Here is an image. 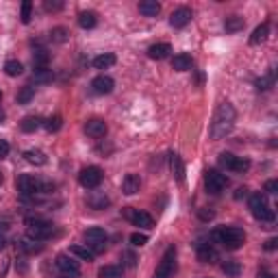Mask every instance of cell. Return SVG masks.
<instances>
[{"label": "cell", "instance_id": "cell-1", "mask_svg": "<svg viewBox=\"0 0 278 278\" xmlns=\"http://www.w3.org/2000/svg\"><path fill=\"white\" fill-rule=\"evenodd\" d=\"M235 126V109L230 103H222L220 109L215 111V118L211 124V137L222 139L230 133V128Z\"/></svg>", "mask_w": 278, "mask_h": 278}, {"label": "cell", "instance_id": "cell-2", "mask_svg": "<svg viewBox=\"0 0 278 278\" xmlns=\"http://www.w3.org/2000/svg\"><path fill=\"white\" fill-rule=\"evenodd\" d=\"M213 237L217 239L226 250H237L245 243V233L237 226H222L213 233Z\"/></svg>", "mask_w": 278, "mask_h": 278}, {"label": "cell", "instance_id": "cell-3", "mask_svg": "<svg viewBox=\"0 0 278 278\" xmlns=\"http://www.w3.org/2000/svg\"><path fill=\"white\" fill-rule=\"evenodd\" d=\"M250 211H252V215L261 222H274V211H272L270 202H267V196L261 191L250 196Z\"/></svg>", "mask_w": 278, "mask_h": 278}, {"label": "cell", "instance_id": "cell-4", "mask_svg": "<svg viewBox=\"0 0 278 278\" xmlns=\"http://www.w3.org/2000/svg\"><path fill=\"white\" fill-rule=\"evenodd\" d=\"M29 228H26V235L35 242H44V239H50L54 235V226L46 220H29L26 222Z\"/></svg>", "mask_w": 278, "mask_h": 278}, {"label": "cell", "instance_id": "cell-5", "mask_svg": "<svg viewBox=\"0 0 278 278\" xmlns=\"http://www.w3.org/2000/svg\"><path fill=\"white\" fill-rule=\"evenodd\" d=\"M217 161H220L222 168L230 170V172H237V174H243V172H248L250 170V161L248 159H243V156H235V155H230V152H222Z\"/></svg>", "mask_w": 278, "mask_h": 278}, {"label": "cell", "instance_id": "cell-6", "mask_svg": "<svg viewBox=\"0 0 278 278\" xmlns=\"http://www.w3.org/2000/svg\"><path fill=\"white\" fill-rule=\"evenodd\" d=\"M78 183H81L85 189H96L100 183H103V170L96 168V165L83 168L81 174H78Z\"/></svg>", "mask_w": 278, "mask_h": 278}, {"label": "cell", "instance_id": "cell-7", "mask_svg": "<svg viewBox=\"0 0 278 278\" xmlns=\"http://www.w3.org/2000/svg\"><path fill=\"white\" fill-rule=\"evenodd\" d=\"M205 185H207L208 193H220V191H224L226 189L228 178H226L222 172H217V170H207L205 172Z\"/></svg>", "mask_w": 278, "mask_h": 278}, {"label": "cell", "instance_id": "cell-8", "mask_svg": "<svg viewBox=\"0 0 278 278\" xmlns=\"http://www.w3.org/2000/svg\"><path fill=\"white\" fill-rule=\"evenodd\" d=\"M176 270V250L174 248H168L163 254V259H161L159 267H156V278H170L174 274Z\"/></svg>", "mask_w": 278, "mask_h": 278}, {"label": "cell", "instance_id": "cell-9", "mask_svg": "<svg viewBox=\"0 0 278 278\" xmlns=\"http://www.w3.org/2000/svg\"><path fill=\"white\" fill-rule=\"evenodd\" d=\"M122 213H124V217H126V220H131L135 226H139V228H152V226H155L152 215H150V213H146V211H137V208L126 207Z\"/></svg>", "mask_w": 278, "mask_h": 278}, {"label": "cell", "instance_id": "cell-10", "mask_svg": "<svg viewBox=\"0 0 278 278\" xmlns=\"http://www.w3.org/2000/svg\"><path fill=\"white\" fill-rule=\"evenodd\" d=\"M57 267L61 272V278H74L81 274V265L78 261H74L70 254H59L57 257Z\"/></svg>", "mask_w": 278, "mask_h": 278}, {"label": "cell", "instance_id": "cell-11", "mask_svg": "<svg viewBox=\"0 0 278 278\" xmlns=\"http://www.w3.org/2000/svg\"><path fill=\"white\" fill-rule=\"evenodd\" d=\"M16 187L24 198H31L39 191V180L33 178V176H29V174H22V176H17Z\"/></svg>", "mask_w": 278, "mask_h": 278}, {"label": "cell", "instance_id": "cell-12", "mask_svg": "<svg viewBox=\"0 0 278 278\" xmlns=\"http://www.w3.org/2000/svg\"><path fill=\"white\" fill-rule=\"evenodd\" d=\"M189 22H191V9H187V7L176 9L172 16H170V24H172L174 29H183Z\"/></svg>", "mask_w": 278, "mask_h": 278}, {"label": "cell", "instance_id": "cell-13", "mask_svg": "<svg viewBox=\"0 0 278 278\" xmlns=\"http://www.w3.org/2000/svg\"><path fill=\"white\" fill-rule=\"evenodd\" d=\"M85 133H87L89 137H94V139H103V137L106 135V124H104V120H98V118L87 120Z\"/></svg>", "mask_w": 278, "mask_h": 278}, {"label": "cell", "instance_id": "cell-14", "mask_svg": "<svg viewBox=\"0 0 278 278\" xmlns=\"http://www.w3.org/2000/svg\"><path fill=\"white\" fill-rule=\"evenodd\" d=\"M113 87H115V83H113V78H109V76H96L94 81H91V89H94L96 94H100V96L111 94Z\"/></svg>", "mask_w": 278, "mask_h": 278}, {"label": "cell", "instance_id": "cell-15", "mask_svg": "<svg viewBox=\"0 0 278 278\" xmlns=\"http://www.w3.org/2000/svg\"><path fill=\"white\" fill-rule=\"evenodd\" d=\"M198 259L202 263H215L220 261V254L211 243H198Z\"/></svg>", "mask_w": 278, "mask_h": 278}, {"label": "cell", "instance_id": "cell-16", "mask_svg": "<svg viewBox=\"0 0 278 278\" xmlns=\"http://www.w3.org/2000/svg\"><path fill=\"white\" fill-rule=\"evenodd\" d=\"M139 187H141V180H139L137 174H126L122 180V191L126 193V196H135L139 191Z\"/></svg>", "mask_w": 278, "mask_h": 278}, {"label": "cell", "instance_id": "cell-17", "mask_svg": "<svg viewBox=\"0 0 278 278\" xmlns=\"http://www.w3.org/2000/svg\"><path fill=\"white\" fill-rule=\"evenodd\" d=\"M170 52H172V46L170 44H155V46L148 48V57L155 59V61H163V59H168Z\"/></svg>", "mask_w": 278, "mask_h": 278}, {"label": "cell", "instance_id": "cell-18", "mask_svg": "<svg viewBox=\"0 0 278 278\" xmlns=\"http://www.w3.org/2000/svg\"><path fill=\"white\" fill-rule=\"evenodd\" d=\"M85 242L87 245H96V243H103L106 242V233L100 226H94V228H87L85 230Z\"/></svg>", "mask_w": 278, "mask_h": 278}, {"label": "cell", "instance_id": "cell-19", "mask_svg": "<svg viewBox=\"0 0 278 278\" xmlns=\"http://www.w3.org/2000/svg\"><path fill=\"white\" fill-rule=\"evenodd\" d=\"M139 13L146 17H156L161 13V4L156 0H143V2H139Z\"/></svg>", "mask_w": 278, "mask_h": 278}, {"label": "cell", "instance_id": "cell-20", "mask_svg": "<svg viewBox=\"0 0 278 278\" xmlns=\"http://www.w3.org/2000/svg\"><path fill=\"white\" fill-rule=\"evenodd\" d=\"M170 168H172V174L176 176V180L185 183V163H183V159H180V155L170 156Z\"/></svg>", "mask_w": 278, "mask_h": 278}, {"label": "cell", "instance_id": "cell-21", "mask_svg": "<svg viewBox=\"0 0 278 278\" xmlns=\"http://www.w3.org/2000/svg\"><path fill=\"white\" fill-rule=\"evenodd\" d=\"M172 70H176V72H187V70H191V57L185 52L176 54L172 59Z\"/></svg>", "mask_w": 278, "mask_h": 278}, {"label": "cell", "instance_id": "cell-22", "mask_svg": "<svg viewBox=\"0 0 278 278\" xmlns=\"http://www.w3.org/2000/svg\"><path fill=\"white\" fill-rule=\"evenodd\" d=\"M78 24H81V29H94L98 24V16L94 11H81L78 13Z\"/></svg>", "mask_w": 278, "mask_h": 278}, {"label": "cell", "instance_id": "cell-23", "mask_svg": "<svg viewBox=\"0 0 278 278\" xmlns=\"http://www.w3.org/2000/svg\"><path fill=\"white\" fill-rule=\"evenodd\" d=\"M267 35H270V24H261V26H257V29L252 31V35H250V44L252 46H257V44H261V41H265L267 39Z\"/></svg>", "mask_w": 278, "mask_h": 278}, {"label": "cell", "instance_id": "cell-24", "mask_svg": "<svg viewBox=\"0 0 278 278\" xmlns=\"http://www.w3.org/2000/svg\"><path fill=\"white\" fill-rule=\"evenodd\" d=\"M48 61H50V54H48V50H46V48H37L35 52H33V66H35V70L48 68Z\"/></svg>", "mask_w": 278, "mask_h": 278}, {"label": "cell", "instance_id": "cell-25", "mask_svg": "<svg viewBox=\"0 0 278 278\" xmlns=\"http://www.w3.org/2000/svg\"><path fill=\"white\" fill-rule=\"evenodd\" d=\"M39 126H41V118H37V115H26L20 122V128L24 133H35Z\"/></svg>", "mask_w": 278, "mask_h": 278}, {"label": "cell", "instance_id": "cell-26", "mask_svg": "<svg viewBox=\"0 0 278 278\" xmlns=\"http://www.w3.org/2000/svg\"><path fill=\"white\" fill-rule=\"evenodd\" d=\"M243 17H239V16H228L226 17V22H224V29H226V33H237V31H242L243 29Z\"/></svg>", "mask_w": 278, "mask_h": 278}, {"label": "cell", "instance_id": "cell-27", "mask_svg": "<svg viewBox=\"0 0 278 278\" xmlns=\"http://www.w3.org/2000/svg\"><path fill=\"white\" fill-rule=\"evenodd\" d=\"M109 202L111 200L104 193H89V196H87V205L91 208H104V207H109Z\"/></svg>", "mask_w": 278, "mask_h": 278}, {"label": "cell", "instance_id": "cell-28", "mask_svg": "<svg viewBox=\"0 0 278 278\" xmlns=\"http://www.w3.org/2000/svg\"><path fill=\"white\" fill-rule=\"evenodd\" d=\"M24 159L29 161L31 165H46V161H48L41 150H26L24 152Z\"/></svg>", "mask_w": 278, "mask_h": 278}, {"label": "cell", "instance_id": "cell-29", "mask_svg": "<svg viewBox=\"0 0 278 278\" xmlns=\"http://www.w3.org/2000/svg\"><path fill=\"white\" fill-rule=\"evenodd\" d=\"M70 254L83 259V261H94V257H96V254L91 252L89 248H85V245H72V248H70Z\"/></svg>", "mask_w": 278, "mask_h": 278}, {"label": "cell", "instance_id": "cell-30", "mask_svg": "<svg viewBox=\"0 0 278 278\" xmlns=\"http://www.w3.org/2000/svg\"><path fill=\"white\" fill-rule=\"evenodd\" d=\"M122 276V265H104L98 270V278H120Z\"/></svg>", "mask_w": 278, "mask_h": 278}, {"label": "cell", "instance_id": "cell-31", "mask_svg": "<svg viewBox=\"0 0 278 278\" xmlns=\"http://www.w3.org/2000/svg\"><path fill=\"white\" fill-rule=\"evenodd\" d=\"M113 63H115V54H111V52L100 54V57L94 59V68L96 70H106V68L113 66Z\"/></svg>", "mask_w": 278, "mask_h": 278}, {"label": "cell", "instance_id": "cell-32", "mask_svg": "<svg viewBox=\"0 0 278 278\" xmlns=\"http://www.w3.org/2000/svg\"><path fill=\"white\" fill-rule=\"evenodd\" d=\"M50 39H52L54 44H63V41L70 39V31L63 29V26H57V29L50 31Z\"/></svg>", "mask_w": 278, "mask_h": 278}, {"label": "cell", "instance_id": "cell-33", "mask_svg": "<svg viewBox=\"0 0 278 278\" xmlns=\"http://www.w3.org/2000/svg\"><path fill=\"white\" fill-rule=\"evenodd\" d=\"M33 96H35V87H22L20 91H17V103L20 104H29L31 100H33Z\"/></svg>", "mask_w": 278, "mask_h": 278}, {"label": "cell", "instance_id": "cell-34", "mask_svg": "<svg viewBox=\"0 0 278 278\" xmlns=\"http://www.w3.org/2000/svg\"><path fill=\"white\" fill-rule=\"evenodd\" d=\"M222 272L235 278V276L242 274V265H239L237 261H226V263H222Z\"/></svg>", "mask_w": 278, "mask_h": 278}, {"label": "cell", "instance_id": "cell-35", "mask_svg": "<svg viewBox=\"0 0 278 278\" xmlns=\"http://www.w3.org/2000/svg\"><path fill=\"white\" fill-rule=\"evenodd\" d=\"M22 70H24V66H22L20 61H16V59H11V61L4 63V72H7L9 76H20Z\"/></svg>", "mask_w": 278, "mask_h": 278}, {"label": "cell", "instance_id": "cell-36", "mask_svg": "<svg viewBox=\"0 0 278 278\" xmlns=\"http://www.w3.org/2000/svg\"><path fill=\"white\" fill-rule=\"evenodd\" d=\"M52 78H54V74H52V70H48V68L35 70V74H33V81L35 83H50Z\"/></svg>", "mask_w": 278, "mask_h": 278}, {"label": "cell", "instance_id": "cell-37", "mask_svg": "<svg viewBox=\"0 0 278 278\" xmlns=\"http://www.w3.org/2000/svg\"><path fill=\"white\" fill-rule=\"evenodd\" d=\"M254 85H257V89H259V91L270 89V87L274 85V72H270V74H265V76H261L257 83H254Z\"/></svg>", "mask_w": 278, "mask_h": 278}, {"label": "cell", "instance_id": "cell-38", "mask_svg": "<svg viewBox=\"0 0 278 278\" xmlns=\"http://www.w3.org/2000/svg\"><path fill=\"white\" fill-rule=\"evenodd\" d=\"M61 115H52V118H48V120H46V124H44V126H46V131H50V133H57L59 131V128H61Z\"/></svg>", "mask_w": 278, "mask_h": 278}, {"label": "cell", "instance_id": "cell-39", "mask_svg": "<svg viewBox=\"0 0 278 278\" xmlns=\"http://www.w3.org/2000/svg\"><path fill=\"white\" fill-rule=\"evenodd\" d=\"M31 13H33V4L26 0V2H22V16H20L22 24H29L31 22Z\"/></svg>", "mask_w": 278, "mask_h": 278}, {"label": "cell", "instance_id": "cell-40", "mask_svg": "<svg viewBox=\"0 0 278 278\" xmlns=\"http://www.w3.org/2000/svg\"><path fill=\"white\" fill-rule=\"evenodd\" d=\"M131 243L137 245V248H141V245L148 243V237H146L143 233H133V235H131Z\"/></svg>", "mask_w": 278, "mask_h": 278}, {"label": "cell", "instance_id": "cell-41", "mask_svg": "<svg viewBox=\"0 0 278 278\" xmlns=\"http://www.w3.org/2000/svg\"><path fill=\"white\" fill-rule=\"evenodd\" d=\"M20 248L24 250V252L33 254V252H41V250H44V245H41V243H37V245H33V243H20Z\"/></svg>", "mask_w": 278, "mask_h": 278}, {"label": "cell", "instance_id": "cell-42", "mask_svg": "<svg viewBox=\"0 0 278 278\" xmlns=\"http://www.w3.org/2000/svg\"><path fill=\"white\" fill-rule=\"evenodd\" d=\"M44 9H46V11H61V9H63V2H61V0H57V2H50V0H46V2H44Z\"/></svg>", "mask_w": 278, "mask_h": 278}, {"label": "cell", "instance_id": "cell-43", "mask_svg": "<svg viewBox=\"0 0 278 278\" xmlns=\"http://www.w3.org/2000/svg\"><path fill=\"white\" fill-rule=\"evenodd\" d=\"M124 259H126V265L128 267H135L137 265V259H135V254H133V252H124Z\"/></svg>", "mask_w": 278, "mask_h": 278}, {"label": "cell", "instance_id": "cell-44", "mask_svg": "<svg viewBox=\"0 0 278 278\" xmlns=\"http://www.w3.org/2000/svg\"><path fill=\"white\" fill-rule=\"evenodd\" d=\"M276 189H278V180H267L265 183V191L267 193H276Z\"/></svg>", "mask_w": 278, "mask_h": 278}, {"label": "cell", "instance_id": "cell-45", "mask_svg": "<svg viewBox=\"0 0 278 278\" xmlns=\"http://www.w3.org/2000/svg\"><path fill=\"white\" fill-rule=\"evenodd\" d=\"M7 155H9V143L4 139H0V159H4Z\"/></svg>", "mask_w": 278, "mask_h": 278}, {"label": "cell", "instance_id": "cell-46", "mask_svg": "<svg viewBox=\"0 0 278 278\" xmlns=\"http://www.w3.org/2000/svg\"><path fill=\"white\" fill-rule=\"evenodd\" d=\"M276 243H278V239H274V237L267 239V242H265V250H274V248H276Z\"/></svg>", "mask_w": 278, "mask_h": 278}, {"label": "cell", "instance_id": "cell-47", "mask_svg": "<svg viewBox=\"0 0 278 278\" xmlns=\"http://www.w3.org/2000/svg\"><path fill=\"white\" fill-rule=\"evenodd\" d=\"M243 196H248V189H245V187H239L237 193H235V198H243Z\"/></svg>", "mask_w": 278, "mask_h": 278}, {"label": "cell", "instance_id": "cell-48", "mask_svg": "<svg viewBox=\"0 0 278 278\" xmlns=\"http://www.w3.org/2000/svg\"><path fill=\"white\" fill-rule=\"evenodd\" d=\"M213 211H200V220H211Z\"/></svg>", "mask_w": 278, "mask_h": 278}, {"label": "cell", "instance_id": "cell-49", "mask_svg": "<svg viewBox=\"0 0 278 278\" xmlns=\"http://www.w3.org/2000/svg\"><path fill=\"white\" fill-rule=\"evenodd\" d=\"M257 278H274V274H270V272H259Z\"/></svg>", "mask_w": 278, "mask_h": 278}, {"label": "cell", "instance_id": "cell-50", "mask_svg": "<svg viewBox=\"0 0 278 278\" xmlns=\"http://www.w3.org/2000/svg\"><path fill=\"white\" fill-rule=\"evenodd\" d=\"M4 243H7V242H4V237H2V235H0V250L4 248Z\"/></svg>", "mask_w": 278, "mask_h": 278}, {"label": "cell", "instance_id": "cell-51", "mask_svg": "<svg viewBox=\"0 0 278 278\" xmlns=\"http://www.w3.org/2000/svg\"><path fill=\"white\" fill-rule=\"evenodd\" d=\"M9 228V224H0V230H7Z\"/></svg>", "mask_w": 278, "mask_h": 278}, {"label": "cell", "instance_id": "cell-52", "mask_svg": "<svg viewBox=\"0 0 278 278\" xmlns=\"http://www.w3.org/2000/svg\"><path fill=\"white\" fill-rule=\"evenodd\" d=\"M2 120H4V111L0 109V122H2Z\"/></svg>", "mask_w": 278, "mask_h": 278}, {"label": "cell", "instance_id": "cell-53", "mask_svg": "<svg viewBox=\"0 0 278 278\" xmlns=\"http://www.w3.org/2000/svg\"><path fill=\"white\" fill-rule=\"evenodd\" d=\"M2 180H4V176H2V172H0V185H2Z\"/></svg>", "mask_w": 278, "mask_h": 278}, {"label": "cell", "instance_id": "cell-54", "mask_svg": "<svg viewBox=\"0 0 278 278\" xmlns=\"http://www.w3.org/2000/svg\"><path fill=\"white\" fill-rule=\"evenodd\" d=\"M0 100H2V91H0Z\"/></svg>", "mask_w": 278, "mask_h": 278}, {"label": "cell", "instance_id": "cell-55", "mask_svg": "<svg viewBox=\"0 0 278 278\" xmlns=\"http://www.w3.org/2000/svg\"><path fill=\"white\" fill-rule=\"evenodd\" d=\"M155 278H156V276H155Z\"/></svg>", "mask_w": 278, "mask_h": 278}]
</instances>
